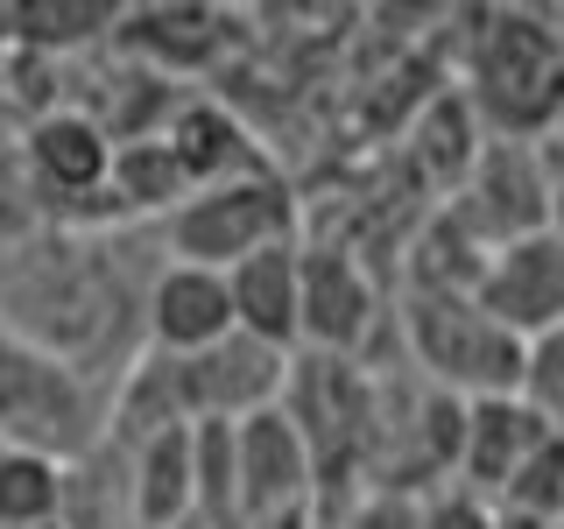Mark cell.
<instances>
[{"label": "cell", "instance_id": "obj_1", "mask_svg": "<svg viewBox=\"0 0 564 529\" xmlns=\"http://www.w3.org/2000/svg\"><path fill=\"white\" fill-rule=\"evenodd\" d=\"M149 240L163 261H191V269L226 276L234 261L261 255V247L304 240V219H296V191L282 184V170H254V176H234V184L191 191L176 212H163L149 226Z\"/></svg>", "mask_w": 564, "mask_h": 529}, {"label": "cell", "instance_id": "obj_2", "mask_svg": "<svg viewBox=\"0 0 564 529\" xmlns=\"http://www.w3.org/2000/svg\"><path fill=\"white\" fill-rule=\"evenodd\" d=\"M402 339L416 381L445 388L458 402H487V396H516L522 375V339H508L473 296H395L388 311Z\"/></svg>", "mask_w": 564, "mask_h": 529}, {"label": "cell", "instance_id": "obj_3", "mask_svg": "<svg viewBox=\"0 0 564 529\" xmlns=\"http://www.w3.org/2000/svg\"><path fill=\"white\" fill-rule=\"evenodd\" d=\"M557 29H543V14H494V29L473 35L466 57V99L473 120H487L494 141H543L557 120Z\"/></svg>", "mask_w": 564, "mask_h": 529}, {"label": "cell", "instance_id": "obj_4", "mask_svg": "<svg viewBox=\"0 0 564 529\" xmlns=\"http://www.w3.org/2000/svg\"><path fill=\"white\" fill-rule=\"evenodd\" d=\"M275 410L296 423L325 501H332V487L360 494L367 445H375V367L325 360V353H290V381H282Z\"/></svg>", "mask_w": 564, "mask_h": 529}, {"label": "cell", "instance_id": "obj_5", "mask_svg": "<svg viewBox=\"0 0 564 529\" xmlns=\"http://www.w3.org/2000/svg\"><path fill=\"white\" fill-rule=\"evenodd\" d=\"M99 431H106L99 388L78 381L64 360L22 346L14 332H0V445L70 466L78 452L99 445Z\"/></svg>", "mask_w": 564, "mask_h": 529}, {"label": "cell", "instance_id": "obj_6", "mask_svg": "<svg viewBox=\"0 0 564 529\" xmlns=\"http://www.w3.org/2000/svg\"><path fill=\"white\" fill-rule=\"evenodd\" d=\"M557 198V170H551V134L543 141H480V155L466 163V176L452 184V198L437 205L473 247H508L529 234H557L551 219Z\"/></svg>", "mask_w": 564, "mask_h": 529}, {"label": "cell", "instance_id": "obj_7", "mask_svg": "<svg viewBox=\"0 0 564 529\" xmlns=\"http://www.w3.org/2000/svg\"><path fill=\"white\" fill-rule=\"evenodd\" d=\"M381 325L388 304L375 269L346 240H296V353L367 360Z\"/></svg>", "mask_w": 564, "mask_h": 529}, {"label": "cell", "instance_id": "obj_8", "mask_svg": "<svg viewBox=\"0 0 564 529\" xmlns=\"http://www.w3.org/2000/svg\"><path fill=\"white\" fill-rule=\"evenodd\" d=\"M170 381H176V402H184L191 423H240V417L282 402L290 353L247 339V332H226L219 346L191 353V360H170Z\"/></svg>", "mask_w": 564, "mask_h": 529}, {"label": "cell", "instance_id": "obj_9", "mask_svg": "<svg viewBox=\"0 0 564 529\" xmlns=\"http://www.w3.org/2000/svg\"><path fill=\"white\" fill-rule=\"evenodd\" d=\"M473 304H480L508 339H551L564 325V240L557 234H529L508 240L480 261L473 282Z\"/></svg>", "mask_w": 564, "mask_h": 529}, {"label": "cell", "instance_id": "obj_10", "mask_svg": "<svg viewBox=\"0 0 564 529\" xmlns=\"http://www.w3.org/2000/svg\"><path fill=\"white\" fill-rule=\"evenodd\" d=\"M226 332H234L226 276L191 269V261H155L149 290H141V353H163V360H191V353L219 346Z\"/></svg>", "mask_w": 564, "mask_h": 529}, {"label": "cell", "instance_id": "obj_11", "mask_svg": "<svg viewBox=\"0 0 564 529\" xmlns=\"http://www.w3.org/2000/svg\"><path fill=\"white\" fill-rule=\"evenodd\" d=\"M155 141L170 149L176 176H184V191H212V184H234V176H254V170H275L269 155H261L254 128L234 114L226 99L212 93H184L170 106V120L155 128Z\"/></svg>", "mask_w": 564, "mask_h": 529}, {"label": "cell", "instance_id": "obj_12", "mask_svg": "<svg viewBox=\"0 0 564 529\" xmlns=\"http://www.w3.org/2000/svg\"><path fill=\"white\" fill-rule=\"evenodd\" d=\"M557 438V423L529 417L516 396H487V402H466V423H458V458H452V487L494 501L516 473L536 458L543 445Z\"/></svg>", "mask_w": 564, "mask_h": 529}, {"label": "cell", "instance_id": "obj_13", "mask_svg": "<svg viewBox=\"0 0 564 529\" xmlns=\"http://www.w3.org/2000/svg\"><path fill=\"white\" fill-rule=\"evenodd\" d=\"M113 50L128 64H141L149 78H198V71L219 64L226 50V14L219 8H120Z\"/></svg>", "mask_w": 564, "mask_h": 529}, {"label": "cell", "instance_id": "obj_14", "mask_svg": "<svg viewBox=\"0 0 564 529\" xmlns=\"http://www.w3.org/2000/svg\"><path fill=\"white\" fill-rule=\"evenodd\" d=\"M113 29H120V0H14V8H0L8 50H29V57L50 64L113 50Z\"/></svg>", "mask_w": 564, "mask_h": 529}, {"label": "cell", "instance_id": "obj_15", "mask_svg": "<svg viewBox=\"0 0 564 529\" xmlns=\"http://www.w3.org/2000/svg\"><path fill=\"white\" fill-rule=\"evenodd\" d=\"M226 304H234V332L296 353V240L261 247L226 269Z\"/></svg>", "mask_w": 564, "mask_h": 529}, {"label": "cell", "instance_id": "obj_16", "mask_svg": "<svg viewBox=\"0 0 564 529\" xmlns=\"http://www.w3.org/2000/svg\"><path fill=\"white\" fill-rule=\"evenodd\" d=\"M64 466L35 452H0V529H50L57 522Z\"/></svg>", "mask_w": 564, "mask_h": 529}, {"label": "cell", "instance_id": "obj_17", "mask_svg": "<svg viewBox=\"0 0 564 529\" xmlns=\"http://www.w3.org/2000/svg\"><path fill=\"white\" fill-rule=\"evenodd\" d=\"M8 134H0V255H14V247H29L35 234L57 226V219H50V205H43V191L29 184V170H22V155H14Z\"/></svg>", "mask_w": 564, "mask_h": 529}, {"label": "cell", "instance_id": "obj_18", "mask_svg": "<svg viewBox=\"0 0 564 529\" xmlns=\"http://www.w3.org/2000/svg\"><path fill=\"white\" fill-rule=\"evenodd\" d=\"M325 529H416V494L360 487V494H346L339 516H325Z\"/></svg>", "mask_w": 564, "mask_h": 529}, {"label": "cell", "instance_id": "obj_19", "mask_svg": "<svg viewBox=\"0 0 564 529\" xmlns=\"http://www.w3.org/2000/svg\"><path fill=\"white\" fill-rule=\"evenodd\" d=\"M416 529H494V508L466 487H431L416 494Z\"/></svg>", "mask_w": 564, "mask_h": 529}, {"label": "cell", "instance_id": "obj_20", "mask_svg": "<svg viewBox=\"0 0 564 529\" xmlns=\"http://www.w3.org/2000/svg\"><path fill=\"white\" fill-rule=\"evenodd\" d=\"M8 128H14V120H8V114H0V134H8Z\"/></svg>", "mask_w": 564, "mask_h": 529}, {"label": "cell", "instance_id": "obj_21", "mask_svg": "<svg viewBox=\"0 0 564 529\" xmlns=\"http://www.w3.org/2000/svg\"><path fill=\"white\" fill-rule=\"evenodd\" d=\"M0 452H8V445H0Z\"/></svg>", "mask_w": 564, "mask_h": 529}]
</instances>
